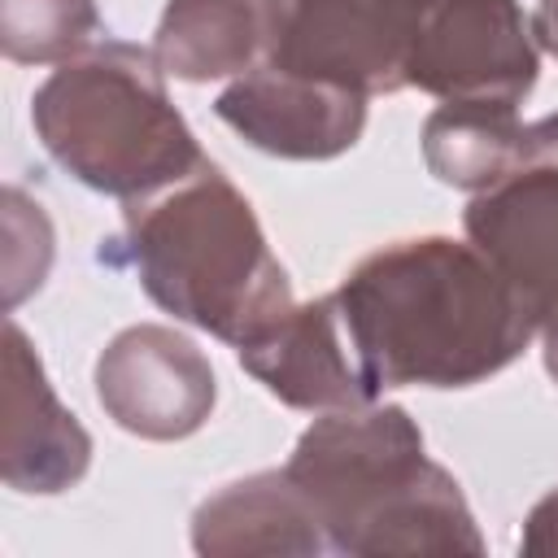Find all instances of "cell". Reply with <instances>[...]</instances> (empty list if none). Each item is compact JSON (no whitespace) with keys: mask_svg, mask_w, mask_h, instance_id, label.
<instances>
[{"mask_svg":"<svg viewBox=\"0 0 558 558\" xmlns=\"http://www.w3.org/2000/svg\"><path fill=\"white\" fill-rule=\"evenodd\" d=\"M375 388H471L541 331L501 270L462 240L414 235L366 253L331 292Z\"/></svg>","mask_w":558,"mask_h":558,"instance_id":"cell-1","label":"cell"},{"mask_svg":"<svg viewBox=\"0 0 558 558\" xmlns=\"http://www.w3.org/2000/svg\"><path fill=\"white\" fill-rule=\"evenodd\" d=\"M283 471L310 497L336 554H484L458 480L427 458L401 405L323 410Z\"/></svg>","mask_w":558,"mask_h":558,"instance_id":"cell-2","label":"cell"},{"mask_svg":"<svg viewBox=\"0 0 558 558\" xmlns=\"http://www.w3.org/2000/svg\"><path fill=\"white\" fill-rule=\"evenodd\" d=\"M122 253L166 314L231 349L257 340L296 305L248 196L214 161L144 201H126Z\"/></svg>","mask_w":558,"mask_h":558,"instance_id":"cell-3","label":"cell"},{"mask_svg":"<svg viewBox=\"0 0 558 558\" xmlns=\"http://www.w3.org/2000/svg\"><path fill=\"white\" fill-rule=\"evenodd\" d=\"M31 122L65 174L118 201H144L209 161L166 92L157 52L126 39H96L61 61L35 87Z\"/></svg>","mask_w":558,"mask_h":558,"instance_id":"cell-4","label":"cell"},{"mask_svg":"<svg viewBox=\"0 0 558 558\" xmlns=\"http://www.w3.org/2000/svg\"><path fill=\"white\" fill-rule=\"evenodd\" d=\"M462 227L541 327L558 310V113L523 126L510 166L471 192Z\"/></svg>","mask_w":558,"mask_h":558,"instance_id":"cell-5","label":"cell"},{"mask_svg":"<svg viewBox=\"0 0 558 558\" xmlns=\"http://www.w3.org/2000/svg\"><path fill=\"white\" fill-rule=\"evenodd\" d=\"M432 0H288L270 65L388 96L410 87V57Z\"/></svg>","mask_w":558,"mask_h":558,"instance_id":"cell-6","label":"cell"},{"mask_svg":"<svg viewBox=\"0 0 558 558\" xmlns=\"http://www.w3.org/2000/svg\"><path fill=\"white\" fill-rule=\"evenodd\" d=\"M541 52L519 0H432L405 83L436 100L523 105Z\"/></svg>","mask_w":558,"mask_h":558,"instance_id":"cell-7","label":"cell"},{"mask_svg":"<svg viewBox=\"0 0 558 558\" xmlns=\"http://www.w3.org/2000/svg\"><path fill=\"white\" fill-rule=\"evenodd\" d=\"M96 401L131 436L183 440L205 427L218 379L209 357L174 327L135 323L96 357Z\"/></svg>","mask_w":558,"mask_h":558,"instance_id":"cell-8","label":"cell"},{"mask_svg":"<svg viewBox=\"0 0 558 558\" xmlns=\"http://www.w3.org/2000/svg\"><path fill=\"white\" fill-rule=\"evenodd\" d=\"M214 113L253 148L288 161H327L349 153L366 126V96L305 78L279 65H257L218 92Z\"/></svg>","mask_w":558,"mask_h":558,"instance_id":"cell-9","label":"cell"},{"mask_svg":"<svg viewBox=\"0 0 558 558\" xmlns=\"http://www.w3.org/2000/svg\"><path fill=\"white\" fill-rule=\"evenodd\" d=\"M4 423H0V475L13 493L52 497L74 488L92 462L87 427L57 401L39 353L26 331L4 323Z\"/></svg>","mask_w":558,"mask_h":558,"instance_id":"cell-10","label":"cell"},{"mask_svg":"<svg viewBox=\"0 0 558 558\" xmlns=\"http://www.w3.org/2000/svg\"><path fill=\"white\" fill-rule=\"evenodd\" d=\"M240 366L292 410H349L371 405L375 388L366 384L336 296L292 305L275 327L235 349Z\"/></svg>","mask_w":558,"mask_h":558,"instance_id":"cell-11","label":"cell"},{"mask_svg":"<svg viewBox=\"0 0 558 558\" xmlns=\"http://www.w3.org/2000/svg\"><path fill=\"white\" fill-rule=\"evenodd\" d=\"M192 549L205 558H310L331 545L296 480L288 471H257L196 506Z\"/></svg>","mask_w":558,"mask_h":558,"instance_id":"cell-12","label":"cell"},{"mask_svg":"<svg viewBox=\"0 0 558 558\" xmlns=\"http://www.w3.org/2000/svg\"><path fill=\"white\" fill-rule=\"evenodd\" d=\"M288 0H166L153 52L170 78L209 83L270 61Z\"/></svg>","mask_w":558,"mask_h":558,"instance_id":"cell-13","label":"cell"},{"mask_svg":"<svg viewBox=\"0 0 558 558\" xmlns=\"http://www.w3.org/2000/svg\"><path fill=\"white\" fill-rule=\"evenodd\" d=\"M514 105H471L445 100L423 122V161L427 170L462 192H484L514 157L523 140Z\"/></svg>","mask_w":558,"mask_h":558,"instance_id":"cell-14","label":"cell"},{"mask_svg":"<svg viewBox=\"0 0 558 558\" xmlns=\"http://www.w3.org/2000/svg\"><path fill=\"white\" fill-rule=\"evenodd\" d=\"M96 35V0H0V48L17 65H61L92 48Z\"/></svg>","mask_w":558,"mask_h":558,"instance_id":"cell-15","label":"cell"},{"mask_svg":"<svg viewBox=\"0 0 558 558\" xmlns=\"http://www.w3.org/2000/svg\"><path fill=\"white\" fill-rule=\"evenodd\" d=\"M52 266V222L22 187H4V310H17Z\"/></svg>","mask_w":558,"mask_h":558,"instance_id":"cell-16","label":"cell"},{"mask_svg":"<svg viewBox=\"0 0 558 558\" xmlns=\"http://www.w3.org/2000/svg\"><path fill=\"white\" fill-rule=\"evenodd\" d=\"M519 549H523L527 558H558V488L545 493V497L527 510Z\"/></svg>","mask_w":558,"mask_h":558,"instance_id":"cell-17","label":"cell"},{"mask_svg":"<svg viewBox=\"0 0 558 558\" xmlns=\"http://www.w3.org/2000/svg\"><path fill=\"white\" fill-rule=\"evenodd\" d=\"M532 35L536 44L558 61V0H541L536 13H532Z\"/></svg>","mask_w":558,"mask_h":558,"instance_id":"cell-18","label":"cell"},{"mask_svg":"<svg viewBox=\"0 0 558 558\" xmlns=\"http://www.w3.org/2000/svg\"><path fill=\"white\" fill-rule=\"evenodd\" d=\"M541 344H545V349H541V353H545V371H549L554 384H558V310L541 323Z\"/></svg>","mask_w":558,"mask_h":558,"instance_id":"cell-19","label":"cell"}]
</instances>
